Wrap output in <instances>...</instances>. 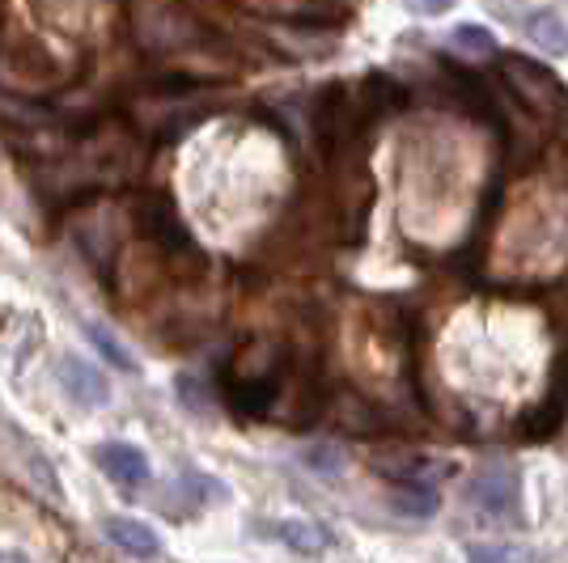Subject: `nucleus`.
Here are the masks:
<instances>
[{
    "instance_id": "24",
    "label": "nucleus",
    "mask_w": 568,
    "mask_h": 563,
    "mask_svg": "<svg viewBox=\"0 0 568 563\" xmlns=\"http://www.w3.org/2000/svg\"><path fill=\"white\" fill-rule=\"evenodd\" d=\"M0 18H4V13H0Z\"/></svg>"
},
{
    "instance_id": "7",
    "label": "nucleus",
    "mask_w": 568,
    "mask_h": 563,
    "mask_svg": "<svg viewBox=\"0 0 568 563\" xmlns=\"http://www.w3.org/2000/svg\"><path fill=\"white\" fill-rule=\"evenodd\" d=\"M356 106H361L365 123H378V119L395 115V111L407 106V85L395 81L390 72H369V76L356 85Z\"/></svg>"
},
{
    "instance_id": "16",
    "label": "nucleus",
    "mask_w": 568,
    "mask_h": 563,
    "mask_svg": "<svg viewBox=\"0 0 568 563\" xmlns=\"http://www.w3.org/2000/svg\"><path fill=\"white\" fill-rule=\"evenodd\" d=\"M450 48L467 51V55H493L497 51V39H493V30L479 22H463L450 30Z\"/></svg>"
},
{
    "instance_id": "3",
    "label": "nucleus",
    "mask_w": 568,
    "mask_h": 563,
    "mask_svg": "<svg viewBox=\"0 0 568 563\" xmlns=\"http://www.w3.org/2000/svg\"><path fill=\"white\" fill-rule=\"evenodd\" d=\"M365 115L356 106V90L348 85H323L310 102V144L323 162H335L365 136Z\"/></svg>"
},
{
    "instance_id": "1",
    "label": "nucleus",
    "mask_w": 568,
    "mask_h": 563,
    "mask_svg": "<svg viewBox=\"0 0 568 563\" xmlns=\"http://www.w3.org/2000/svg\"><path fill=\"white\" fill-rule=\"evenodd\" d=\"M284 377H288V348L276 339H251L225 369L221 390L242 420H267L281 402Z\"/></svg>"
},
{
    "instance_id": "4",
    "label": "nucleus",
    "mask_w": 568,
    "mask_h": 563,
    "mask_svg": "<svg viewBox=\"0 0 568 563\" xmlns=\"http://www.w3.org/2000/svg\"><path fill=\"white\" fill-rule=\"evenodd\" d=\"M132 39L149 55H174V51L200 48L209 39V25L174 0H149L132 9Z\"/></svg>"
},
{
    "instance_id": "14",
    "label": "nucleus",
    "mask_w": 568,
    "mask_h": 563,
    "mask_svg": "<svg viewBox=\"0 0 568 563\" xmlns=\"http://www.w3.org/2000/svg\"><path fill=\"white\" fill-rule=\"evenodd\" d=\"M272 22L306 25V30H335L348 22V9H327V4H255Z\"/></svg>"
},
{
    "instance_id": "6",
    "label": "nucleus",
    "mask_w": 568,
    "mask_h": 563,
    "mask_svg": "<svg viewBox=\"0 0 568 563\" xmlns=\"http://www.w3.org/2000/svg\"><path fill=\"white\" fill-rule=\"evenodd\" d=\"M467 504L479 509L484 516H497V521H514L521 509V483L518 470L509 467H484L467 483Z\"/></svg>"
},
{
    "instance_id": "9",
    "label": "nucleus",
    "mask_w": 568,
    "mask_h": 563,
    "mask_svg": "<svg viewBox=\"0 0 568 563\" xmlns=\"http://www.w3.org/2000/svg\"><path fill=\"white\" fill-rule=\"evenodd\" d=\"M225 483H216L213 474H200V470H183L179 479H174V488H170L166 495H162V513H174V516H183L187 509H204L209 500H225Z\"/></svg>"
},
{
    "instance_id": "10",
    "label": "nucleus",
    "mask_w": 568,
    "mask_h": 563,
    "mask_svg": "<svg viewBox=\"0 0 568 563\" xmlns=\"http://www.w3.org/2000/svg\"><path fill=\"white\" fill-rule=\"evenodd\" d=\"M332 407L339 432H348V437H378V432L390 428L386 416L378 411V402H369L365 395H356V390H339Z\"/></svg>"
},
{
    "instance_id": "5",
    "label": "nucleus",
    "mask_w": 568,
    "mask_h": 563,
    "mask_svg": "<svg viewBox=\"0 0 568 563\" xmlns=\"http://www.w3.org/2000/svg\"><path fill=\"white\" fill-rule=\"evenodd\" d=\"M500 76H505V85L514 90L526 111H535V115H560L568 106V90L560 85V76L551 69H544L539 60H526V55H505L500 60Z\"/></svg>"
},
{
    "instance_id": "22",
    "label": "nucleus",
    "mask_w": 568,
    "mask_h": 563,
    "mask_svg": "<svg viewBox=\"0 0 568 563\" xmlns=\"http://www.w3.org/2000/svg\"><path fill=\"white\" fill-rule=\"evenodd\" d=\"M446 9H450V0H442V4L437 0L433 4H412V13H446Z\"/></svg>"
},
{
    "instance_id": "21",
    "label": "nucleus",
    "mask_w": 568,
    "mask_h": 563,
    "mask_svg": "<svg viewBox=\"0 0 568 563\" xmlns=\"http://www.w3.org/2000/svg\"><path fill=\"white\" fill-rule=\"evenodd\" d=\"M310 462H314V467L323 470V474H332V470L339 467V462H344V458H339V453H335V449H318V453H310Z\"/></svg>"
},
{
    "instance_id": "12",
    "label": "nucleus",
    "mask_w": 568,
    "mask_h": 563,
    "mask_svg": "<svg viewBox=\"0 0 568 563\" xmlns=\"http://www.w3.org/2000/svg\"><path fill=\"white\" fill-rule=\"evenodd\" d=\"M568 416V369L560 365V373L551 381V395H547L526 420H521V437H530V441H547Z\"/></svg>"
},
{
    "instance_id": "13",
    "label": "nucleus",
    "mask_w": 568,
    "mask_h": 563,
    "mask_svg": "<svg viewBox=\"0 0 568 563\" xmlns=\"http://www.w3.org/2000/svg\"><path fill=\"white\" fill-rule=\"evenodd\" d=\"M102 530H106V542L119 546L123 555H132V560H153V555L162 551L158 534H153L144 521H132V516H111Z\"/></svg>"
},
{
    "instance_id": "18",
    "label": "nucleus",
    "mask_w": 568,
    "mask_h": 563,
    "mask_svg": "<svg viewBox=\"0 0 568 563\" xmlns=\"http://www.w3.org/2000/svg\"><path fill=\"white\" fill-rule=\"evenodd\" d=\"M276 534H281L293 551H306V555H318V551L327 546V534H323L318 525H310V521H281Z\"/></svg>"
},
{
    "instance_id": "15",
    "label": "nucleus",
    "mask_w": 568,
    "mask_h": 563,
    "mask_svg": "<svg viewBox=\"0 0 568 563\" xmlns=\"http://www.w3.org/2000/svg\"><path fill=\"white\" fill-rule=\"evenodd\" d=\"M526 34L544 51H551V55H565L568 51V22L556 9H535V13H526Z\"/></svg>"
},
{
    "instance_id": "23",
    "label": "nucleus",
    "mask_w": 568,
    "mask_h": 563,
    "mask_svg": "<svg viewBox=\"0 0 568 563\" xmlns=\"http://www.w3.org/2000/svg\"><path fill=\"white\" fill-rule=\"evenodd\" d=\"M0 563H26L22 555H13V551H0Z\"/></svg>"
},
{
    "instance_id": "8",
    "label": "nucleus",
    "mask_w": 568,
    "mask_h": 563,
    "mask_svg": "<svg viewBox=\"0 0 568 563\" xmlns=\"http://www.w3.org/2000/svg\"><path fill=\"white\" fill-rule=\"evenodd\" d=\"M94 462L115 479L119 488H144L149 483V458L128 441H102L94 449Z\"/></svg>"
},
{
    "instance_id": "19",
    "label": "nucleus",
    "mask_w": 568,
    "mask_h": 563,
    "mask_svg": "<svg viewBox=\"0 0 568 563\" xmlns=\"http://www.w3.org/2000/svg\"><path fill=\"white\" fill-rule=\"evenodd\" d=\"M395 504H399V513H412V516H433V509H437V495H433V488H416V483H407V488H399L395 492Z\"/></svg>"
},
{
    "instance_id": "11",
    "label": "nucleus",
    "mask_w": 568,
    "mask_h": 563,
    "mask_svg": "<svg viewBox=\"0 0 568 563\" xmlns=\"http://www.w3.org/2000/svg\"><path fill=\"white\" fill-rule=\"evenodd\" d=\"M60 381H64L69 399L81 402V407H102V402L111 399L106 373H102L98 365H90L85 356H64V365H60Z\"/></svg>"
},
{
    "instance_id": "2",
    "label": "nucleus",
    "mask_w": 568,
    "mask_h": 563,
    "mask_svg": "<svg viewBox=\"0 0 568 563\" xmlns=\"http://www.w3.org/2000/svg\"><path fill=\"white\" fill-rule=\"evenodd\" d=\"M132 225H136V234L158 255L166 258L170 267H183L187 276H200L209 267L200 242L191 237V229L183 225V216H179V208H174V199H170L166 191H141L132 199Z\"/></svg>"
},
{
    "instance_id": "20",
    "label": "nucleus",
    "mask_w": 568,
    "mask_h": 563,
    "mask_svg": "<svg viewBox=\"0 0 568 563\" xmlns=\"http://www.w3.org/2000/svg\"><path fill=\"white\" fill-rule=\"evenodd\" d=\"M471 563H530V555H521L518 546H467Z\"/></svg>"
},
{
    "instance_id": "17",
    "label": "nucleus",
    "mask_w": 568,
    "mask_h": 563,
    "mask_svg": "<svg viewBox=\"0 0 568 563\" xmlns=\"http://www.w3.org/2000/svg\"><path fill=\"white\" fill-rule=\"evenodd\" d=\"M85 335L94 339V348H98V352H102V356H106V360H111L115 369H123V373H132V369H136V356L128 352L123 344H119V339H115V330H106V327H102V323H85Z\"/></svg>"
}]
</instances>
